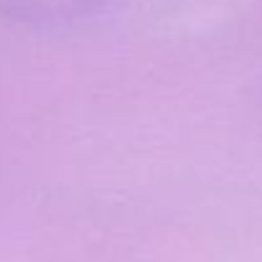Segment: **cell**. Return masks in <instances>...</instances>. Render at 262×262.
<instances>
[{"instance_id":"1","label":"cell","mask_w":262,"mask_h":262,"mask_svg":"<svg viewBox=\"0 0 262 262\" xmlns=\"http://www.w3.org/2000/svg\"><path fill=\"white\" fill-rule=\"evenodd\" d=\"M94 0H0V13L26 20H64L87 13Z\"/></svg>"}]
</instances>
